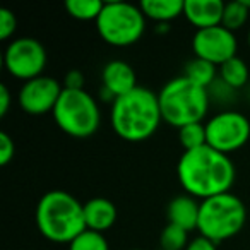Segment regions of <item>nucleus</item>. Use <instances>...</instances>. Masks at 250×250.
Segmentation results:
<instances>
[{
    "instance_id": "nucleus-20",
    "label": "nucleus",
    "mask_w": 250,
    "mask_h": 250,
    "mask_svg": "<svg viewBox=\"0 0 250 250\" xmlns=\"http://www.w3.org/2000/svg\"><path fill=\"white\" fill-rule=\"evenodd\" d=\"M250 11L245 7L242 0H233V2H225V11H223L221 24L229 31H238L249 21Z\"/></svg>"
},
{
    "instance_id": "nucleus-25",
    "label": "nucleus",
    "mask_w": 250,
    "mask_h": 250,
    "mask_svg": "<svg viewBox=\"0 0 250 250\" xmlns=\"http://www.w3.org/2000/svg\"><path fill=\"white\" fill-rule=\"evenodd\" d=\"M16 154V144L7 132H0V165L7 167Z\"/></svg>"
},
{
    "instance_id": "nucleus-2",
    "label": "nucleus",
    "mask_w": 250,
    "mask_h": 250,
    "mask_svg": "<svg viewBox=\"0 0 250 250\" xmlns=\"http://www.w3.org/2000/svg\"><path fill=\"white\" fill-rule=\"evenodd\" d=\"M111 129L127 143H143L154 136L161 117L158 93L144 86H137L130 93L118 96L110 110Z\"/></svg>"
},
{
    "instance_id": "nucleus-8",
    "label": "nucleus",
    "mask_w": 250,
    "mask_h": 250,
    "mask_svg": "<svg viewBox=\"0 0 250 250\" xmlns=\"http://www.w3.org/2000/svg\"><path fill=\"white\" fill-rule=\"evenodd\" d=\"M206 144L223 154L242 149L250 139V120L238 110H221L206 122Z\"/></svg>"
},
{
    "instance_id": "nucleus-24",
    "label": "nucleus",
    "mask_w": 250,
    "mask_h": 250,
    "mask_svg": "<svg viewBox=\"0 0 250 250\" xmlns=\"http://www.w3.org/2000/svg\"><path fill=\"white\" fill-rule=\"evenodd\" d=\"M18 29V19L16 14L9 9H0V40L7 42L14 36Z\"/></svg>"
},
{
    "instance_id": "nucleus-31",
    "label": "nucleus",
    "mask_w": 250,
    "mask_h": 250,
    "mask_svg": "<svg viewBox=\"0 0 250 250\" xmlns=\"http://www.w3.org/2000/svg\"><path fill=\"white\" fill-rule=\"evenodd\" d=\"M129 250H143V249H129Z\"/></svg>"
},
{
    "instance_id": "nucleus-9",
    "label": "nucleus",
    "mask_w": 250,
    "mask_h": 250,
    "mask_svg": "<svg viewBox=\"0 0 250 250\" xmlns=\"http://www.w3.org/2000/svg\"><path fill=\"white\" fill-rule=\"evenodd\" d=\"M48 62V55L43 43L36 38L21 36L7 43L4 50V67L12 77L22 81H31L43 76Z\"/></svg>"
},
{
    "instance_id": "nucleus-23",
    "label": "nucleus",
    "mask_w": 250,
    "mask_h": 250,
    "mask_svg": "<svg viewBox=\"0 0 250 250\" xmlns=\"http://www.w3.org/2000/svg\"><path fill=\"white\" fill-rule=\"evenodd\" d=\"M69 250H110V245L103 233L84 229L69 243Z\"/></svg>"
},
{
    "instance_id": "nucleus-10",
    "label": "nucleus",
    "mask_w": 250,
    "mask_h": 250,
    "mask_svg": "<svg viewBox=\"0 0 250 250\" xmlns=\"http://www.w3.org/2000/svg\"><path fill=\"white\" fill-rule=\"evenodd\" d=\"M192 50L197 59L214 63L216 67L223 65L229 59L236 57L238 40L236 35L223 24L212 28L197 29L192 36Z\"/></svg>"
},
{
    "instance_id": "nucleus-12",
    "label": "nucleus",
    "mask_w": 250,
    "mask_h": 250,
    "mask_svg": "<svg viewBox=\"0 0 250 250\" xmlns=\"http://www.w3.org/2000/svg\"><path fill=\"white\" fill-rule=\"evenodd\" d=\"M139 86L136 70L125 60H110L101 70V94L103 100L113 103L115 98L124 96Z\"/></svg>"
},
{
    "instance_id": "nucleus-4",
    "label": "nucleus",
    "mask_w": 250,
    "mask_h": 250,
    "mask_svg": "<svg viewBox=\"0 0 250 250\" xmlns=\"http://www.w3.org/2000/svg\"><path fill=\"white\" fill-rule=\"evenodd\" d=\"M163 122L175 129L188 124H201L209 110L208 89L197 86L185 76H178L165 83L158 93Z\"/></svg>"
},
{
    "instance_id": "nucleus-19",
    "label": "nucleus",
    "mask_w": 250,
    "mask_h": 250,
    "mask_svg": "<svg viewBox=\"0 0 250 250\" xmlns=\"http://www.w3.org/2000/svg\"><path fill=\"white\" fill-rule=\"evenodd\" d=\"M104 2L101 0H67L65 11L77 21H94L100 18Z\"/></svg>"
},
{
    "instance_id": "nucleus-17",
    "label": "nucleus",
    "mask_w": 250,
    "mask_h": 250,
    "mask_svg": "<svg viewBox=\"0 0 250 250\" xmlns=\"http://www.w3.org/2000/svg\"><path fill=\"white\" fill-rule=\"evenodd\" d=\"M218 77L219 81H223L233 91L242 89L249 83V77H250L249 65H247L245 60L236 55L218 67Z\"/></svg>"
},
{
    "instance_id": "nucleus-1",
    "label": "nucleus",
    "mask_w": 250,
    "mask_h": 250,
    "mask_svg": "<svg viewBox=\"0 0 250 250\" xmlns=\"http://www.w3.org/2000/svg\"><path fill=\"white\" fill-rule=\"evenodd\" d=\"M177 175L185 194L204 201L231 190L236 171L228 154L206 144L182 153L177 163Z\"/></svg>"
},
{
    "instance_id": "nucleus-22",
    "label": "nucleus",
    "mask_w": 250,
    "mask_h": 250,
    "mask_svg": "<svg viewBox=\"0 0 250 250\" xmlns=\"http://www.w3.org/2000/svg\"><path fill=\"white\" fill-rule=\"evenodd\" d=\"M178 141H180L184 151H192L206 146V125L202 122L185 125L178 129Z\"/></svg>"
},
{
    "instance_id": "nucleus-6",
    "label": "nucleus",
    "mask_w": 250,
    "mask_h": 250,
    "mask_svg": "<svg viewBox=\"0 0 250 250\" xmlns=\"http://www.w3.org/2000/svg\"><path fill=\"white\" fill-rule=\"evenodd\" d=\"M59 129L76 139L91 137L101 124V111L96 98L86 89H65L52 111Z\"/></svg>"
},
{
    "instance_id": "nucleus-16",
    "label": "nucleus",
    "mask_w": 250,
    "mask_h": 250,
    "mask_svg": "<svg viewBox=\"0 0 250 250\" xmlns=\"http://www.w3.org/2000/svg\"><path fill=\"white\" fill-rule=\"evenodd\" d=\"M146 19L168 24L173 19L184 16V0H143L139 4Z\"/></svg>"
},
{
    "instance_id": "nucleus-26",
    "label": "nucleus",
    "mask_w": 250,
    "mask_h": 250,
    "mask_svg": "<svg viewBox=\"0 0 250 250\" xmlns=\"http://www.w3.org/2000/svg\"><path fill=\"white\" fill-rule=\"evenodd\" d=\"M65 89H84V74L79 69H72L63 76Z\"/></svg>"
},
{
    "instance_id": "nucleus-3",
    "label": "nucleus",
    "mask_w": 250,
    "mask_h": 250,
    "mask_svg": "<svg viewBox=\"0 0 250 250\" xmlns=\"http://www.w3.org/2000/svg\"><path fill=\"white\" fill-rule=\"evenodd\" d=\"M35 221L46 240L69 245L86 229L84 204L65 190L45 192L36 204Z\"/></svg>"
},
{
    "instance_id": "nucleus-13",
    "label": "nucleus",
    "mask_w": 250,
    "mask_h": 250,
    "mask_svg": "<svg viewBox=\"0 0 250 250\" xmlns=\"http://www.w3.org/2000/svg\"><path fill=\"white\" fill-rule=\"evenodd\" d=\"M223 0H184V18L197 29L219 26L223 21Z\"/></svg>"
},
{
    "instance_id": "nucleus-21",
    "label": "nucleus",
    "mask_w": 250,
    "mask_h": 250,
    "mask_svg": "<svg viewBox=\"0 0 250 250\" xmlns=\"http://www.w3.org/2000/svg\"><path fill=\"white\" fill-rule=\"evenodd\" d=\"M190 243L188 231L180 226H175L168 223L160 233V247L161 250H185Z\"/></svg>"
},
{
    "instance_id": "nucleus-15",
    "label": "nucleus",
    "mask_w": 250,
    "mask_h": 250,
    "mask_svg": "<svg viewBox=\"0 0 250 250\" xmlns=\"http://www.w3.org/2000/svg\"><path fill=\"white\" fill-rule=\"evenodd\" d=\"M117 208L110 199L104 197H93L84 202V221L86 229L103 233L110 229L117 221Z\"/></svg>"
},
{
    "instance_id": "nucleus-5",
    "label": "nucleus",
    "mask_w": 250,
    "mask_h": 250,
    "mask_svg": "<svg viewBox=\"0 0 250 250\" xmlns=\"http://www.w3.org/2000/svg\"><path fill=\"white\" fill-rule=\"evenodd\" d=\"M247 223V208L233 192L214 195L201 201L197 231L214 243L233 238Z\"/></svg>"
},
{
    "instance_id": "nucleus-14",
    "label": "nucleus",
    "mask_w": 250,
    "mask_h": 250,
    "mask_svg": "<svg viewBox=\"0 0 250 250\" xmlns=\"http://www.w3.org/2000/svg\"><path fill=\"white\" fill-rule=\"evenodd\" d=\"M199 209L201 202L188 194H182L173 197L167 206V218L170 225L180 226V228L192 231L197 229L199 223Z\"/></svg>"
},
{
    "instance_id": "nucleus-27",
    "label": "nucleus",
    "mask_w": 250,
    "mask_h": 250,
    "mask_svg": "<svg viewBox=\"0 0 250 250\" xmlns=\"http://www.w3.org/2000/svg\"><path fill=\"white\" fill-rule=\"evenodd\" d=\"M185 250H218V243L211 242V240L199 235L190 240V243H188Z\"/></svg>"
},
{
    "instance_id": "nucleus-18",
    "label": "nucleus",
    "mask_w": 250,
    "mask_h": 250,
    "mask_svg": "<svg viewBox=\"0 0 250 250\" xmlns=\"http://www.w3.org/2000/svg\"><path fill=\"white\" fill-rule=\"evenodd\" d=\"M184 76L188 81H192L197 86L209 89L212 84L218 81V67L211 62H206L202 59L194 57L192 60H188L187 65H185V72Z\"/></svg>"
},
{
    "instance_id": "nucleus-29",
    "label": "nucleus",
    "mask_w": 250,
    "mask_h": 250,
    "mask_svg": "<svg viewBox=\"0 0 250 250\" xmlns=\"http://www.w3.org/2000/svg\"><path fill=\"white\" fill-rule=\"evenodd\" d=\"M242 2H243V4H245V7L250 11V0H242Z\"/></svg>"
},
{
    "instance_id": "nucleus-28",
    "label": "nucleus",
    "mask_w": 250,
    "mask_h": 250,
    "mask_svg": "<svg viewBox=\"0 0 250 250\" xmlns=\"http://www.w3.org/2000/svg\"><path fill=\"white\" fill-rule=\"evenodd\" d=\"M11 91H9V87L5 86V84H2L0 86V117H5L9 111V108H11Z\"/></svg>"
},
{
    "instance_id": "nucleus-11",
    "label": "nucleus",
    "mask_w": 250,
    "mask_h": 250,
    "mask_svg": "<svg viewBox=\"0 0 250 250\" xmlns=\"http://www.w3.org/2000/svg\"><path fill=\"white\" fill-rule=\"evenodd\" d=\"M63 86L50 76H40L22 83L18 93V103L21 110L28 115L52 113L59 101Z\"/></svg>"
},
{
    "instance_id": "nucleus-30",
    "label": "nucleus",
    "mask_w": 250,
    "mask_h": 250,
    "mask_svg": "<svg viewBox=\"0 0 250 250\" xmlns=\"http://www.w3.org/2000/svg\"><path fill=\"white\" fill-rule=\"evenodd\" d=\"M247 43H249V48H250V29H249V33H247Z\"/></svg>"
},
{
    "instance_id": "nucleus-7",
    "label": "nucleus",
    "mask_w": 250,
    "mask_h": 250,
    "mask_svg": "<svg viewBox=\"0 0 250 250\" xmlns=\"http://www.w3.org/2000/svg\"><path fill=\"white\" fill-rule=\"evenodd\" d=\"M96 31L106 45L124 48L136 45L146 31V16L139 5L122 0L104 2L96 19Z\"/></svg>"
}]
</instances>
